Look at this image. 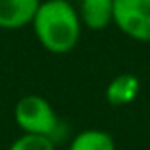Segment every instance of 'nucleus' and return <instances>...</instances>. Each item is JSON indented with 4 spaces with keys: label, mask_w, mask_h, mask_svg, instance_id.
<instances>
[{
    "label": "nucleus",
    "mask_w": 150,
    "mask_h": 150,
    "mask_svg": "<svg viewBox=\"0 0 150 150\" xmlns=\"http://www.w3.org/2000/svg\"><path fill=\"white\" fill-rule=\"evenodd\" d=\"M141 91V80L131 72H122L118 76H114L106 86V103L110 106H127L139 97Z\"/></svg>",
    "instance_id": "obj_5"
},
{
    "label": "nucleus",
    "mask_w": 150,
    "mask_h": 150,
    "mask_svg": "<svg viewBox=\"0 0 150 150\" xmlns=\"http://www.w3.org/2000/svg\"><path fill=\"white\" fill-rule=\"evenodd\" d=\"M69 150H116V141L108 131L84 129L70 141Z\"/></svg>",
    "instance_id": "obj_7"
},
{
    "label": "nucleus",
    "mask_w": 150,
    "mask_h": 150,
    "mask_svg": "<svg viewBox=\"0 0 150 150\" xmlns=\"http://www.w3.org/2000/svg\"><path fill=\"white\" fill-rule=\"evenodd\" d=\"M13 120L23 133L50 137L55 143H61L67 135V125L42 95H25L15 103Z\"/></svg>",
    "instance_id": "obj_2"
},
{
    "label": "nucleus",
    "mask_w": 150,
    "mask_h": 150,
    "mask_svg": "<svg viewBox=\"0 0 150 150\" xmlns=\"http://www.w3.org/2000/svg\"><path fill=\"white\" fill-rule=\"evenodd\" d=\"M114 25L137 42H150V0H114Z\"/></svg>",
    "instance_id": "obj_3"
},
{
    "label": "nucleus",
    "mask_w": 150,
    "mask_h": 150,
    "mask_svg": "<svg viewBox=\"0 0 150 150\" xmlns=\"http://www.w3.org/2000/svg\"><path fill=\"white\" fill-rule=\"evenodd\" d=\"M30 25L38 44L57 55L76 48L84 27L78 10L69 0H42Z\"/></svg>",
    "instance_id": "obj_1"
},
{
    "label": "nucleus",
    "mask_w": 150,
    "mask_h": 150,
    "mask_svg": "<svg viewBox=\"0 0 150 150\" xmlns=\"http://www.w3.org/2000/svg\"><path fill=\"white\" fill-rule=\"evenodd\" d=\"M78 13L89 30H105L114 23V0H82Z\"/></svg>",
    "instance_id": "obj_6"
},
{
    "label": "nucleus",
    "mask_w": 150,
    "mask_h": 150,
    "mask_svg": "<svg viewBox=\"0 0 150 150\" xmlns=\"http://www.w3.org/2000/svg\"><path fill=\"white\" fill-rule=\"evenodd\" d=\"M42 0H0V29L15 30L30 25Z\"/></svg>",
    "instance_id": "obj_4"
},
{
    "label": "nucleus",
    "mask_w": 150,
    "mask_h": 150,
    "mask_svg": "<svg viewBox=\"0 0 150 150\" xmlns=\"http://www.w3.org/2000/svg\"><path fill=\"white\" fill-rule=\"evenodd\" d=\"M55 146H57V143L51 141L50 137L34 135V133H23L10 144L8 150H55Z\"/></svg>",
    "instance_id": "obj_8"
}]
</instances>
